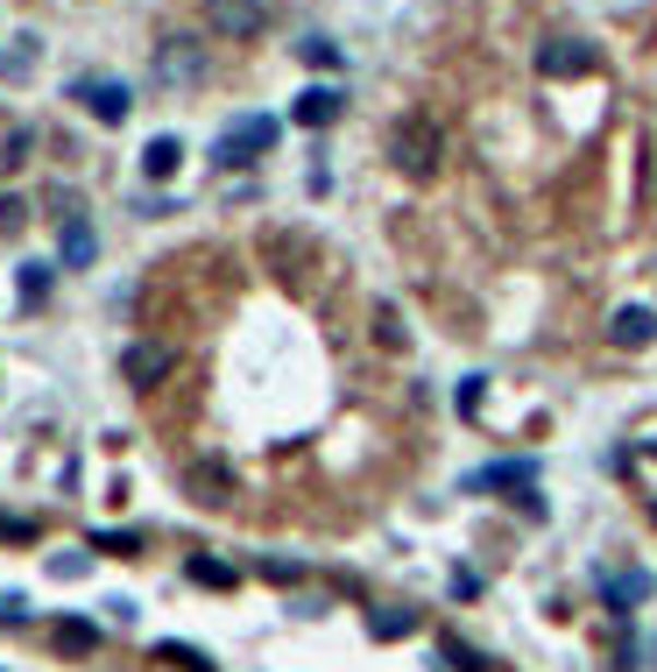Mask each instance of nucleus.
Returning a JSON list of instances; mask_svg holds the SVG:
<instances>
[{"instance_id":"1","label":"nucleus","mask_w":657,"mask_h":672,"mask_svg":"<svg viewBox=\"0 0 657 672\" xmlns=\"http://www.w3.org/2000/svg\"><path fill=\"white\" fill-rule=\"evenodd\" d=\"M276 134H283V121H276V114H241V121H227V134L213 142V163H219V170L262 163L268 149H276Z\"/></svg>"},{"instance_id":"2","label":"nucleus","mask_w":657,"mask_h":672,"mask_svg":"<svg viewBox=\"0 0 657 672\" xmlns=\"http://www.w3.org/2000/svg\"><path fill=\"white\" fill-rule=\"evenodd\" d=\"M439 128H431L425 121V114H403V121L390 128V156H396V170L403 177H431V170H439Z\"/></svg>"},{"instance_id":"3","label":"nucleus","mask_w":657,"mask_h":672,"mask_svg":"<svg viewBox=\"0 0 657 672\" xmlns=\"http://www.w3.org/2000/svg\"><path fill=\"white\" fill-rule=\"evenodd\" d=\"M156 79L177 85V93H199L205 85V43L199 36H163L156 43Z\"/></svg>"},{"instance_id":"4","label":"nucleus","mask_w":657,"mask_h":672,"mask_svg":"<svg viewBox=\"0 0 657 672\" xmlns=\"http://www.w3.org/2000/svg\"><path fill=\"white\" fill-rule=\"evenodd\" d=\"M71 99H79L99 128H121L128 114H134V93H128L121 79H71Z\"/></svg>"},{"instance_id":"5","label":"nucleus","mask_w":657,"mask_h":672,"mask_svg":"<svg viewBox=\"0 0 657 672\" xmlns=\"http://www.w3.org/2000/svg\"><path fill=\"white\" fill-rule=\"evenodd\" d=\"M594 64H601V50H594L587 36H545L537 43V71H545V79H587Z\"/></svg>"},{"instance_id":"6","label":"nucleus","mask_w":657,"mask_h":672,"mask_svg":"<svg viewBox=\"0 0 657 672\" xmlns=\"http://www.w3.org/2000/svg\"><path fill=\"white\" fill-rule=\"evenodd\" d=\"M262 22H268V0H205V28H213V36H227V43L255 36Z\"/></svg>"},{"instance_id":"7","label":"nucleus","mask_w":657,"mask_h":672,"mask_svg":"<svg viewBox=\"0 0 657 672\" xmlns=\"http://www.w3.org/2000/svg\"><path fill=\"white\" fill-rule=\"evenodd\" d=\"M467 488H474V496H502V488H510V496H524V488H537V460H530V453H524V460H488V468L467 474Z\"/></svg>"},{"instance_id":"8","label":"nucleus","mask_w":657,"mask_h":672,"mask_svg":"<svg viewBox=\"0 0 657 672\" xmlns=\"http://www.w3.org/2000/svg\"><path fill=\"white\" fill-rule=\"evenodd\" d=\"M177 368V347L170 340H134V347L121 354V376L134 382V390H148V382H163Z\"/></svg>"},{"instance_id":"9","label":"nucleus","mask_w":657,"mask_h":672,"mask_svg":"<svg viewBox=\"0 0 657 672\" xmlns=\"http://www.w3.org/2000/svg\"><path fill=\"white\" fill-rule=\"evenodd\" d=\"M339 107H347V93H339V85H311V93H297L290 121H297V128H333Z\"/></svg>"},{"instance_id":"10","label":"nucleus","mask_w":657,"mask_h":672,"mask_svg":"<svg viewBox=\"0 0 657 672\" xmlns=\"http://www.w3.org/2000/svg\"><path fill=\"white\" fill-rule=\"evenodd\" d=\"M50 651H57V659H93V651H99V623L57 616V623H50Z\"/></svg>"},{"instance_id":"11","label":"nucleus","mask_w":657,"mask_h":672,"mask_svg":"<svg viewBox=\"0 0 657 672\" xmlns=\"http://www.w3.org/2000/svg\"><path fill=\"white\" fill-rule=\"evenodd\" d=\"M650 594V574H601V609L616 623H630V609Z\"/></svg>"},{"instance_id":"12","label":"nucleus","mask_w":657,"mask_h":672,"mask_svg":"<svg viewBox=\"0 0 657 672\" xmlns=\"http://www.w3.org/2000/svg\"><path fill=\"white\" fill-rule=\"evenodd\" d=\"M608 340H616V347H650V340H657V311L650 305H622L616 319H608Z\"/></svg>"},{"instance_id":"13","label":"nucleus","mask_w":657,"mask_h":672,"mask_svg":"<svg viewBox=\"0 0 657 672\" xmlns=\"http://www.w3.org/2000/svg\"><path fill=\"white\" fill-rule=\"evenodd\" d=\"M57 248H64V269H93V256H99V234L85 227L79 213H64V234H57Z\"/></svg>"},{"instance_id":"14","label":"nucleus","mask_w":657,"mask_h":672,"mask_svg":"<svg viewBox=\"0 0 657 672\" xmlns=\"http://www.w3.org/2000/svg\"><path fill=\"white\" fill-rule=\"evenodd\" d=\"M177 163H184V142H177V134H156V142L142 149V177H148V185H170Z\"/></svg>"},{"instance_id":"15","label":"nucleus","mask_w":657,"mask_h":672,"mask_svg":"<svg viewBox=\"0 0 657 672\" xmlns=\"http://www.w3.org/2000/svg\"><path fill=\"white\" fill-rule=\"evenodd\" d=\"M368 630H375L382 645H396V637L417 630V616H410V609H375V616H368Z\"/></svg>"},{"instance_id":"16","label":"nucleus","mask_w":657,"mask_h":672,"mask_svg":"<svg viewBox=\"0 0 657 672\" xmlns=\"http://www.w3.org/2000/svg\"><path fill=\"white\" fill-rule=\"evenodd\" d=\"M297 57H304L311 71H339V43H325V36H304V43H297Z\"/></svg>"},{"instance_id":"17","label":"nucleus","mask_w":657,"mask_h":672,"mask_svg":"<svg viewBox=\"0 0 657 672\" xmlns=\"http://www.w3.org/2000/svg\"><path fill=\"white\" fill-rule=\"evenodd\" d=\"M93 552H114V559H134V552H142V531H93Z\"/></svg>"},{"instance_id":"18","label":"nucleus","mask_w":657,"mask_h":672,"mask_svg":"<svg viewBox=\"0 0 657 672\" xmlns=\"http://www.w3.org/2000/svg\"><path fill=\"white\" fill-rule=\"evenodd\" d=\"M184 574L199 580V588H234V566H227V559H191Z\"/></svg>"},{"instance_id":"19","label":"nucleus","mask_w":657,"mask_h":672,"mask_svg":"<svg viewBox=\"0 0 657 672\" xmlns=\"http://www.w3.org/2000/svg\"><path fill=\"white\" fill-rule=\"evenodd\" d=\"M14 283H22L28 305H43V297H50V262H22V276H14Z\"/></svg>"},{"instance_id":"20","label":"nucleus","mask_w":657,"mask_h":672,"mask_svg":"<svg viewBox=\"0 0 657 672\" xmlns=\"http://www.w3.org/2000/svg\"><path fill=\"white\" fill-rule=\"evenodd\" d=\"M156 659H170V665H184V672H213V659L191 651V645H156Z\"/></svg>"},{"instance_id":"21","label":"nucleus","mask_w":657,"mask_h":672,"mask_svg":"<svg viewBox=\"0 0 657 672\" xmlns=\"http://www.w3.org/2000/svg\"><path fill=\"white\" fill-rule=\"evenodd\" d=\"M375 333H382V347H403V319H396V305H375Z\"/></svg>"},{"instance_id":"22","label":"nucleus","mask_w":657,"mask_h":672,"mask_svg":"<svg viewBox=\"0 0 657 672\" xmlns=\"http://www.w3.org/2000/svg\"><path fill=\"white\" fill-rule=\"evenodd\" d=\"M481 382H488V376H459V397H453V403H459V417L481 411Z\"/></svg>"},{"instance_id":"23","label":"nucleus","mask_w":657,"mask_h":672,"mask_svg":"<svg viewBox=\"0 0 657 672\" xmlns=\"http://www.w3.org/2000/svg\"><path fill=\"white\" fill-rule=\"evenodd\" d=\"M445 659H453L459 672H488V659H481V651H467L459 637H445Z\"/></svg>"},{"instance_id":"24","label":"nucleus","mask_w":657,"mask_h":672,"mask_svg":"<svg viewBox=\"0 0 657 672\" xmlns=\"http://www.w3.org/2000/svg\"><path fill=\"white\" fill-rule=\"evenodd\" d=\"M50 574H57V580H79V574H85V552H57Z\"/></svg>"},{"instance_id":"25","label":"nucleus","mask_w":657,"mask_h":672,"mask_svg":"<svg viewBox=\"0 0 657 672\" xmlns=\"http://www.w3.org/2000/svg\"><path fill=\"white\" fill-rule=\"evenodd\" d=\"M28 149H36V142H28V128H14V134H8V170H22Z\"/></svg>"},{"instance_id":"26","label":"nucleus","mask_w":657,"mask_h":672,"mask_svg":"<svg viewBox=\"0 0 657 672\" xmlns=\"http://www.w3.org/2000/svg\"><path fill=\"white\" fill-rule=\"evenodd\" d=\"M0 538H36V524L28 517H0Z\"/></svg>"},{"instance_id":"27","label":"nucleus","mask_w":657,"mask_h":672,"mask_svg":"<svg viewBox=\"0 0 657 672\" xmlns=\"http://www.w3.org/2000/svg\"><path fill=\"white\" fill-rule=\"evenodd\" d=\"M28 609H22V594H0V623H22Z\"/></svg>"},{"instance_id":"28","label":"nucleus","mask_w":657,"mask_h":672,"mask_svg":"<svg viewBox=\"0 0 657 672\" xmlns=\"http://www.w3.org/2000/svg\"><path fill=\"white\" fill-rule=\"evenodd\" d=\"M650 453H657V439H650Z\"/></svg>"},{"instance_id":"29","label":"nucleus","mask_w":657,"mask_h":672,"mask_svg":"<svg viewBox=\"0 0 657 672\" xmlns=\"http://www.w3.org/2000/svg\"><path fill=\"white\" fill-rule=\"evenodd\" d=\"M650 517H657V503H650Z\"/></svg>"}]
</instances>
